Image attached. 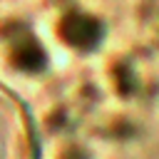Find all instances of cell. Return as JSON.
I'll use <instances>...</instances> for the list:
<instances>
[{"mask_svg":"<svg viewBox=\"0 0 159 159\" xmlns=\"http://www.w3.org/2000/svg\"><path fill=\"white\" fill-rule=\"evenodd\" d=\"M0 80L70 139L159 137V10L37 0L2 15Z\"/></svg>","mask_w":159,"mask_h":159,"instance_id":"6da1fadb","label":"cell"},{"mask_svg":"<svg viewBox=\"0 0 159 159\" xmlns=\"http://www.w3.org/2000/svg\"><path fill=\"white\" fill-rule=\"evenodd\" d=\"M60 159H159V157H149L142 142L70 139Z\"/></svg>","mask_w":159,"mask_h":159,"instance_id":"7a4b0ae2","label":"cell"}]
</instances>
